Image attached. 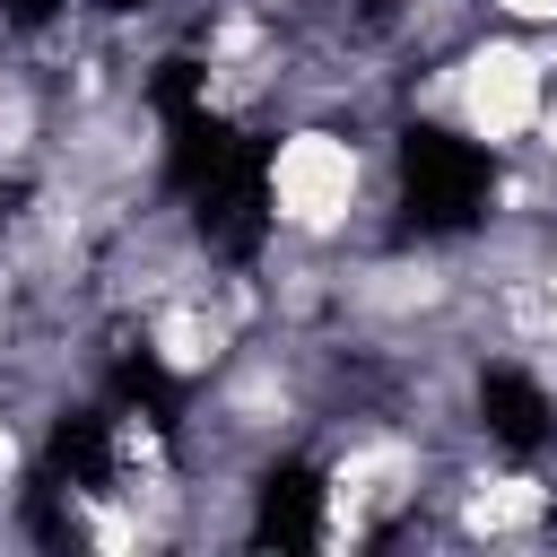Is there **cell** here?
Here are the masks:
<instances>
[{"mask_svg": "<svg viewBox=\"0 0 557 557\" xmlns=\"http://www.w3.org/2000/svg\"><path fill=\"white\" fill-rule=\"evenodd\" d=\"M531 148L557 165V78H548V96H540V122H531Z\"/></svg>", "mask_w": 557, "mask_h": 557, "instance_id": "3", "label": "cell"}, {"mask_svg": "<svg viewBox=\"0 0 557 557\" xmlns=\"http://www.w3.org/2000/svg\"><path fill=\"white\" fill-rule=\"evenodd\" d=\"M392 183H400V139L392 131H357V122H331V113H287L270 131V157H261V226L348 252V244L400 235L383 218Z\"/></svg>", "mask_w": 557, "mask_h": 557, "instance_id": "1", "label": "cell"}, {"mask_svg": "<svg viewBox=\"0 0 557 557\" xmlns=\"http://www.w3.org/2000/svg\"><path fill=\"white\" fill-rule=\"evenodd\" d=\"M487 26H522V35H548L557 26V0H479Z\"/></svg>", "mask_w": 557, "mask_h": 557, "instance_id": "2", "label": "cell"}]
</instances>
